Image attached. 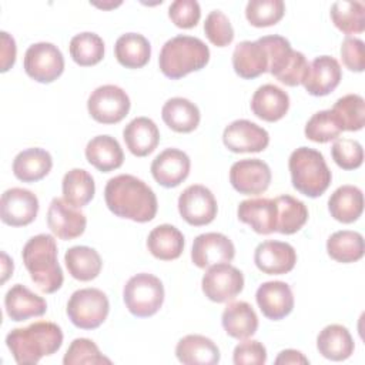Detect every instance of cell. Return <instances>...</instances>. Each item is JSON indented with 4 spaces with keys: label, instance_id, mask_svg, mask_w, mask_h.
<instances>
[{
    "label": "cell",
    "instance_id": "6da1fadb",
    "mask_svg": "<svg viewBox=\"0 0 365 365\" xmlns=\"http://www.w3.org/2000/svg\"><path fill=\"white\" fill-rule=\"evenodd\" d=\"M104 200L114 215L135 222L151 221L158 208L157 197L151 187L131 174H120L110 178L104 188Z\"/></svg>",
    "mask_w": 365,
    "mask_h": 365
},
{
    "label": "cell",
    "instance_id": "7a4b0ae2",
    "mask_svg": "<svg viewBox=\"0 0 365 365\" xmlns=\"http://www.w3.org/2000/svg\"><path fill=\"white\" fill-rule=\"evenodd\" d=\"M6 345L17 364L31 365L61 348L63 331L54 322L36 321L24 328L11 329L6 336Z\"/></svg>",
    "mask_w": 365,
    "mask_h": 365
},
{
    "label": "cell",
    "instance_id": "3957f363",
    "mask_svg": "<svg viewBox=\"0 0 365 365\" xmlns=\"http://www.w3.org/2000/svg\"><path fill=\"white\" fill-rule=\"evenodd\" d=\"M57 254L56 240L50 234L31 237L21 251V258L31 281L44 294L58 291L64 281Z\"/></svg>",
    "mask_w": 365,
    "mask_h": 365
},
{
    "label": "cell",
    "instance_id": "277c9868",
    "mask_svg": "<svg viewBox=\"0 0 365 365\" xmlns=\"http://www.w3.org/2000/svg\"><path fill=\"white\" fill-rule=\"evenodd\" d=\"M208 61V46L198 37L184 34L167 40L158 57L161 73L171 80H178L192 71H198Z\"/></svg>",
    "mask_w": 365,
    "mask_h": 365
},
{
    "label": "cell",
    "instance_id": "5b68a950",
    "mask_svg": "<svg viewBox=\"0 0 365 365\" xmlns=\"http://www.w3.org/2000/svg\"><path fill=\"white\" fill-rule=\"evenodd\" d=\"M288 168L292 187L309 198L322 195L332 180L324 155L309 147L294 150L288 160Z\"/></svg>",
    "mask_w": 365,
    "mask_h": 365
},
{
    "label": "cell",
    "instance_id": "8992f818",
    "mask_svg": "<svg viewBox=\"0 0 365 365\" xmlns=\"http://www.w3.org/2000/svg\"><path fill=\"white\" fill-rule=\"evenodd\" d=\"M123 299L134 317H153L164 302V285L155 275L140 272L133 275L124 285Z\"/></svg>",
    "mask_w": 365,
    "mask_h": 365
},
{
    "label": "cell",
    "instance_id": "52a82bcc",
    "mask_svg": "<svg viewBox=\"0 0 365 365\" xmlns=\"http://www.w3.org/2000/svg\"><path fill=\"white\" fill-rule=\"evenodd\" d=\"M110 302L98 288H81L71 294L67 302V315L71 324L80 329L98 328L108 315Z\"/></svg>",
    "mask_w": 365,
    "mask_h": 365
},
{
    "label": "cell",
    "instance_id": "ba28073f",
    "mask_svg": "<svg viewBox=\"0 0 365 365\" xmlns=\"http://www.w3.org/2000/svg\"><path fill=\"white\" fill-rule=\"evenodd\" d=\"M128 94L118 86L104 84L91 91L87 110L93 120L100 124H117L130 111Z\"/></svg>",
    "mask_w": 365,
    "mask_h": 365
},
{
    "label": "cell",
    "instance_id": "9c48e42d",
    "mask_svg": "<svg viewBox=\"0 0 365 365\" xmlns=\"http://www.w3.org/2000/svg\"><path fill=\"white\" fill-rule=\"evenodd\" d=\"M24 71L37 83H53L64 71V57L53 43H34L24 54Z\"/></svg>",
    "mask_w": 365,
    "mask_h": 365
},
{
    "label": "cell",
    "instance_id": "30bf717a",
    "mask_svg": "<svg viewBox=\"0 0 365 365\" xmlns=\"http://www.w3.org/2000/svg\"><path fill=\"white\" fill-rule=\"evenodd\" d=\"M201 288L210 301L218 304L228 302L242 291L244 275L230 262L215 264L205 271L201 279Z\"/></svg>",
    "mask_w": 365,
    "mask_h": 365
},
{
    "label": "cell",
    "instance_id": "8fae6325",
    "mask_svg": "<svg viewBox=\"0 0 365 365\" xmlns=\"http://www.w3.org/2000/svg\"><path fill=\"white\" fill-rule=\"evenodd\" d=\"M217 211V200L205 185L192 184L178 197V212L190 225L201 227L212 222Z\"/></svg>",
    "mask_w": 365,
    "mask_h": 365
},
{
    "label": "cell",
    "instance_id": "7c38bea8",
    "mask_svg": "<svg viewBox=\"0 0 365 365\" xmlns=\"http://www.w3.org/2000/svg\"><path fill=\"white\" fill-rule=\"evenodd\" d=\"M272 174L269 165L259 158H244L230 168V182L244 195H258L268 190Z\"/></svg>",
    "mask_w": 365,
    "mask_h": 365
},
{
    "label": "cell",
    "instance_id": "4fadbf2b",
    "mask_svg": "<svg viewBox=\"0 0 365 365\" xmlns=\"http://www.w3.org/2000/svg\"><path fill=\"white\" fill-rule=\"evenodd\" d=\"M38 212V198L26 188L13 187L1 194L0 218L6 225L24 227L31 224Z\"/></svg>",
    "mask_w": 365,
    "mask_h": 365
},
{
    "label": "cell",
    "instance_id": "5bb4252c",
    "mask_svg": "<svg viewBox=\"0 0 365 365\" xmlns=\"http://www.w3.org/2000/svg\"><path fill=\"white\" fill-rule=\"evenodd\" d=\"M222 143L232 153H259L268 147L269 134L250 120H235L224 128Z\"/></svg>",
    "mask_w": 365,
    "mask_h": 365
},
{
    "label": "cell",
    "instance_id": "9a60e30c",
    "mask_svg": "<svg viewBox=\"0 0 365 365\" xmlns=\"http://www.w3.org/2000/svg\"><path fill=\"white\" fill-rule=\"evenodd\" d=\"M235 255L232 241L221 232H204L195 237L191 248V259L198 268L231 262Z\"/></svg>",
    "mask_w": 365,
    "mask_h": 365
},
{
    "label": "cell",
    "instance_id": "2e32d148",
    "mask_svg": "<svg viewBox=\"0 0 365 365\" xmlns=\"http://www.w3.org/2000/svg\"><path fill=\"white\" fill-rule=\"evenodd\" d=\"M47 225L60 240H74L86 231V215L64 198H53L47 210Z\"/></svg>",
    "mask_w": 365,
    "mask_h": 365
},
{
    "label": "cell",
    "instance_id": "e0dca14e",
    "mask_svg": "<svg viewBox=\"0 0 365 365\" xmlns=\"http://www.w3.org/2000/svg\"><path fill=\"white\" fill-rule=\"evenodd\" d=\"M257 268L268 275H282L294 269L297 252L288 242L268 240L257 245L254 251Z\"/></svg>",
    "mask_w": 365,
    "mask_h": 365
},
{
    "label": "cell",
    "instance_id": "ac0fdd59",
    "mask_svg": "<svg viewBox=\"0 0 365 365\" xmlns=\"http://www.w3.org/2000/svg\"><path fill=\"white\" fill-rule=\"evenodd\" d=\"M190 157L178 148H165L151 163L153 178L165 188L180 185L190 174Z\"/></svg>",
    "mask_w": 365,
    "mask_h": 365
},
{
    "label": "cell",
    "instance_id": "d6986e66",
    "mask_svg": "<svg viewBox=\"0 0 365 365\" xmlns=\"http://www.w3.org/2000/svg\"><path fill=\"white\" fill-rule=\"evenodd\" d=\"M341 78L342 71L338 60L331 56H319L309 63L302 84L308 94L322 97L334 91Z\"/></svg>",
    "mask_w": 365,
    "mask_h": 365
},
{
    "label": "cell",
    "instance_id": "ffe728a7",
    "mask_svg": "<svg viewBox=\"0 0 365 365\" xmlns=\"http://www.w3.org/2000/svg\"><path fill=\"white\" fill-rule=\"evenodd\" d=\"M255 299L262 315L272 321H279L294 309V295L287 282L267 281L255 292Z\"/></svg>",
    "mask_w": 365,
    "mask_h": 365
},
{
    "label": "cell",
    "instance_id": "44dd1931",
    "mask_svg": "<svg viewBox=\"0 0 365 365\" xmlns=\"http://www.w3.org/2000/svg\"><path fill=\"white\" fill-rule=\"evenodd\" d=\"M237 217L257 234L268 235L277 231V204L271 198H250L240 202Z\"/></svg>",
    "mask_w": 365,
    "mask_h": 365
},
{
    "label": "cell",
    "instance_id": "7402d4cb",
    "mask_svg": "<svg viewBox=\"0 0 365 365\" xmlns=\"http://www.w3.org/2000/svg\"><path fill=\"white\" fill-rule=\"evenodd\" d=\"M4 308L9 318L21 322L33 317H41L47 311V302L43 297L31 292L21 284L13 285L4 297Z\"/></svg>",
    "mask_w": 365,
    "mask_h": 365
},
{
    "label": "cell",
    "instance_id": "603a6c76",
    "mask_svg": "<svg viewBox=\"0 0 365 365\" xmlns=\"http://www.w3.org/2000/svg\"><path fill=\"white\" fill-rule=\"evenodd\" d=\"M289 108V96L274 84H264L257 88L251 98L252 113L268 123H275L285 117Z\"/></svg>",
    "mask_w": 365,
    "mask_h": 365
},
{
    "label": "cell",
    "instance_id": "cb8c5ba5",
    "mask_svg": "<svg viewBox=\"0 0 365 365\" xmlns=\"http://www.w3.org/2000/svg\"><path fill=\"white\" fill-rule=\"evenodd\" d=\"M123 138L128 151L135 157L151 154L160 143V130L148 117H135L123 130Z\"/></svg>",
    "mask_w": 365,
    "mask_h": 365
},
{
    "label": "cell",
    "instance_id": "d4e9b609",
    "mask_svg": "<svg viewBox=\"0 0 365 365\" xmlns=\"http://www.w3.org/2000/svg\"><path fill=\"white\" fill-rule=\"evenodd\" d=\"M175 356L185 365H215L220 362V349L204 335H185L177 342Z\"/></svg>",
    "mask_w": 365,
    "mask_h": 365
},
{
    "label": "cell",
    "instance_id": "484cf974",
    "mask_svg": "<svg viewBox=\"0 0 365 365\" xmlns=\"http://www.w3.org/2000/svg\"><path fill=\"white\" fill-rule=\"evenodd\" d=\"M232 67L241 78H255L268 71V56L264 46L255 41H241L232 51Z\"/></svg>",
    "mask_w": 365,
    "mask_h": 365
},
{
    "label": "cell",
    "instance_id": "4316f807",
    "mask_svg": "<svg viewBox=\"0 0 365 365\" xmlns=\"http://www.w3.org/2000/svg\"><path fill=\"white\" fill-rule=\"evenodd\" d=\"M221 324L227 335L235 339H247L258 329V317L245 301L230 302L221 315Z\"/></svg>",
    "mask_w": 365,
    "mask_h": 365
},
{
    "label": "cell",
    "instance_id": "83f0119b",
    "mask_svg": "<svg viewBox=\"0 0 365 365\" xmlns=\"http://www.w3.org/2000/svg\"><path fill=\"white\" fill-rule=\"evenodd\" d=\"M53 167V158L44 148L31 147L20 151L13 160V174L23 182H36L44 178Z\"/></svg>",
    "mask_w": 365,
    "mask_h": 365
},
{
    "label": "cell",
    "instance_id": "f1b7e54d",
    "mask_svg": "<svg viewBox=\"0 0 365 365\" xmlns=\"http://www.w3.org/2000/svg\"><path fill=\"white\" fill-rule=\"evenodd\" d=\"M87 161L103 173H110L123 165L124 153L120 143L111 135L93 137L86 145Z\"/></svg>",
    "mask_w": 365,
    "mask_h": 365
},
{
    "label": "cell",
    "instance_id": "f546056e",
    "mask_svg": "<svg viewBox=\"0 0 365 365\" xmlns=\"http://www.w3.org/2000/svg\"><path fill=\"white\" fill-rule=\"evenodd\" d=\"M184 244L182 232L171 224L157 225L147 237L148 251L153 257L161 261L177 259L182 254Z\"/></svg>",
    "mask_w": 365,
    "mask_h": 365
},
{
    "label": "cell",
    "instance_id": "4dcf8cb0",
    "mask_svg": "<svg viewBox=\"0 0 365 365\" xmlns=\"http://www.w3.org/2000/svg\"><path fill=\"white\" fill-rule=\"evenodd\" d=\"M161 117L165 125L175 133L194 131L201 120L198 107L184 97H173L167 100L161 108Z\"/></svg>",
    "mask_w": 365,
    "mask_h": 365
},
{
    "label": "cell",
    "instance_id": "1f68e13d",
    "mask_svg": "<svg viewBox=\"0 0 365 365\" xmlns=\"http://www.w3.org/2000/svg\"><path fill=\"white\" fill-rule=\"evenodd\" d=\"M328 210L334 220L351 224L356 221L364 211L362 191L355 185L338 187L328 200Z\"/></svg>",
    "mask_w": 365,
    "mask_h": 365
},
{
    "label": "cell",
    "instance_id": "d6a6232c",
    "mask_svg": "<svg viewBox=\"0 0 365 365\" xmlns=\"http://www.w3.org/2000/svg\"><path fill=\"white\" fill-rule=\"evenodd\" d=\"M317 348L319 354L331 361H345L354 352V339L349 331L339 325H327L317 336Z\"/></svg>",
    "mask_w": 365,
    "mask_h": 365
},
{
    "label": "cell",
    "instance_id": "836d02e7",
    "mask_svg": "<svg viewBox=\"0 0 365 365\" xmlns=\"http://www.w3.org/2000/svg\"><path fill=\"white\" fill-rule=\"evenodd\" d=\"M114 54L123 67L141 68L150 61L151 46L143 34L125 33L117 38Z\"/></svg>",
    "mask_w": 365,
    "mask_h": 365
},
{
    "label": "cell",
    "instance_id": "e575fe53",
    "mask_svg": "<svg viewBox=\"0 0 365 365\" xmlns=\"http://www.w3.org/2000/svg\"><path fill=\"white\" fill-rule=\"evenodd\" d=\"M64 262L68 274L78 281L87 282L98 277L103 261L100 254L87 245H76L66 251Z\"/></svg>",
    "mask_w": 365,
    "mask_h": 365
},
{
    "label": "cell",
    "instance_id": "d590c367",
    "mask_svg": "<svg viewBox=\"0 0 365 365\" xmlns=\"http://www.w3.org/2000/svg\"><path fill=\"white\" fill-rule=\"evenodd\" d=\"M63 198L73 207L81 208L87 205L96 192V184L91 174L83 168L67 171L61 181Z\"/></svg>",
    "mask_w": 365,
    "mask_h": 365
},
{
    "label": "cell",
    "instance_id": "8d00e7d4",
    "mask_svg": "<svg viewBox=\"0 0 365 365\" xmlns=\"http://www.w3.org/2000/svg\"><path fill=\"white\" fill-rule=\"evenodd\" d=\"M364 237L356 231H336L327 241V252L336 262H356L364 257Z\"/></svg>",
    "mask_w": 365,
    "mask_h": 365
},
{
    "label": "cell",
    "instance_id": "74e56055",
    "mask_svg": "<svg viewBox=\"0 0 365 365\" xmlns=\"http://www.w3.org/2000/svg\"><path fill=\"white\" fill-rule=\"evenodd\" d=\"M277 204V232L291 235L299 231L308 221V210L305 204L288 194L278 195Z\"/></svg>",
    "mask_w": 365,
    "mask_h": 365
},
{
    "label": "cell",
    "instance_id": "f35d334b",
    "mask_svg": "<svg viewBox=\"0 0 365 365\" xmlns=\"http://www.w3.org/2000/svg\"><path fill=\"white\" fill-rule=\"evenodd\" d=\"M329 14L335 27L345 34H358L365 30V4L362 1H335Z\"/></svg>",
    "mask_w": 365,
    "mask_h": 365
},
{
    "label": "cell",
    "instance_id": "ab89813d",
    "mask_svg": "<svg viewBox=\"0 0 365 365\" xmlns=\"http://www.w3.org/2000/svg\"><path fill=\"white\" fill-rule=\"evenodd\" d=\"M70 56L81 67H90L100 63L104 57L103 38L91 31L76 34L70 40Z\"/></svg>",
    "mask_w": 365,
    "mask_h": 365
},
{
    "label": "cell",
    "instance_id": "60d3db41",
    "mask_svg": "<svg viewBox=\"0 0 365 365\" xmlns=\"http://www.w3.org/2000/svg\"><path fill=\"white\" fill-rule=\"evenodd\" d=\"M258 41L264 46L268 56V73L278 78L292 63L297 50H292L289 41L278 34L259 37Z\"/></svg>",
    "mask_w": 365,
    "mask_h": 365
},
{
    "label": "cell",
    "instance_id": "b9f144b4",
    "mask_svg": "<svg viewBox=\"0 0 365 365\" xmlns=\"http://www.w3.org/2000/svg\"><path fill=\"white\" fill-rule=\"evenodd\" d=\"M331 111L338 118L342 131H358L365 124V101L359 94L338 98Z\"/></svg>",
    "mask_w": 365,
    "mask_h": 365
},
{
    "label": "cell",
    "instance_id": "7bdbcfd3",
    "mask_svg": "<svg viewBox=\"0 0 365 365\" xmlns=\"http://www.w3.org/2000/svg\"><path fill=\"white\" fill-rule=\"evenodd\" d=\"M305 137L314 143H328L336 140L342 133V127L331 110H322L307 121Z\"/></svg>",
    "mask_w": 365,
    "mask_h": 365
},
{
    "label": "cell",
    "instance_id": "ee69618b",
    "mask_svg": "<svg viewBox=\"0 0 365 365\" xmlns=\"http://www.w3.org/2000/svg\"><path fill=\"white\" fill-rule=\"evenodd\" d=\"M285 14L282 0H251L245 7V17L254 27H269L277 24Z\"/></svg>",
    "mask_w": 365,
    "mask_h": 365
},
{
    "label": "cell",
    "instance_id": "f6af8a7d",
    "mask_svg": "<svg viewBox=\"0 0 365 365\" xmlns=\"http://www.w3.org/2000/svg\"><path fill=\"white\" fill-rule=\"evenodd\" d=\"M64 365H100L111 364V359L104 356L98 346L88 338H76L63 356Z\"/></svg>",
    "mask_w": 365,
    "mask_h": 365
},
{
    "label": "cell",
    "instance_id": "bcb514c9",
    "mask_svg": "<svg viewBox=\"0 0 365 365\" xmlns=\"http://www.w3.org/2000/svg\"><path fill=\"white\" fill-rule=\"evenodd\" d=\"M331 155L339 168L355 170L362 165L364 148L354 138H336L331 147Z\"/></svg>",
    "mask_w": 365,
    "mask_h": 365
},
{
    "label": "cell",
    "instance_id": "7dc6e473",
    "mask_svg": "<svg viewBox=\"0 0 365 365\" xmlns=\"http://www.w3.org/2000/svg\"><path fill=\"white\" fill-rule=\"evenodd\" d=\"M204 33L211 44L225 47L234 40V29L230 19L221 10H212L204 23Z\"/></svg>",
    "mask_w": 365,
    "mask_h": 365
},
{
    "label": "cell",
    "instance_id": "c3c4849f",
    "mask_svg": "<svg viewBox=\"0 0 365 365\" xmlns=\"http://www.w3.org/2000/svg\"><path fill=\"white\" fill-rule=\"evenodd\" d=\"M168 17L180 29H192L201 19V9L195 0H175L168 7Z\"/></svg>",
    "mask_w": 365,
    "mask_h": 365
},
{
    "label": "cell",
    "instance_id": "681fc988",
    "mask_svg": "<svg viewBox=\"0 0 365 365\" xmlns=\"http://www.w3.org/2000/svg\"><path fill=\"white\" fill-rule=\"evenodd\" d=\"M232 362L235 365H264L267 362V349L259 341H242L234 348Z\"/></svg>",
    "mask_w": 365,
    "mask_h": 365
},
{
    "label": "cell",
    "instance_id": "f907efd6",
    "mask_svg": "<svg viewBox=\"0 0 365 365\" xmlns=\"http://www.w3.org/2000/svg\"><path fill=\"white\" fill-rule=\"evenodd\" d=\"M341 57L346 68L355 73L364 71L365 67V51L364 41L356 37L346 36L341 44Z\"/></svg>",
    "mask_w": 365,
    "mask_h": 365
},
{
    "label": "cell",
    "instance_id": "816d5d0a",
    "mask_svg": "<svg viewBox=\"0 0 365 365\" xmlns=\"http://www.w3.org/2000/svg\"><path fill=\"white\" fill-rule=\"evenodd\" d=\"M1 73H6L9 68L14 66L16 61V41L7 33L1 31Z\"/></svg>",
    "mask_w": 365,
    "mask_h": 365
},
{
    "label": "cell",
    "instance_id": "f5cc1de1",
    "mask_svg": "<svg viewBox=\"0 0 365 365\" xmlns=\"http://www.w3.org/2000/svg\"><path fill=\"white\" fill-rule=\"evenodd\" d=\"M277 365H294V364H309L308 358L297 349H284L275 358Z\"/></svg>",
    "mask_w": 365,
    "mask_h": 365
},
{
    "label": "cell",
    "instance_id": "db71d44e",
    "mask_svg": "<svg viewBox=\"0 0 365 365\" xmlns=\"http://www.w3.org/2000/svg\"><path fill=\"white\" fill-rule=\"evenodd\" d=\"M1 257H3V279H1V282H6L7 277L13 272V261H10V258L7 257L6 252H1Z\"/></svg>",
    "mask_w": 365,
    "mask_h": 365
},
{
    "label": "cell",
    "instance_id": "11a10c76",
    "mask_svg": "<svg viewBox=\"0 0 365 365\" xmlns=\"http://www.w3.org/2000/svg\"><path fill=\"white\" fill-rule=\"evenodd\" d=\"M120 4V1L118 3H111V4H98V3H96V6L97 7H103V9H107V7H115V6H118Z\"/></svg>",
    "mask_w": 365,
    "mask_h": 365
}]
</instances>
